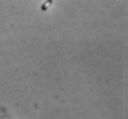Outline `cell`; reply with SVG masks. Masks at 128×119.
Wrapping results in <instances>:
<instances>
[{
	"label": "cell",
	"instance_id": "obj_1",
	"mask_svg": "<svg viewBox=\"0 0 128 119\" xmlns=\"http://www.w3.org/2000/svg\"><path fill=\"white\" fill-rule=\"evenodd\" d=\"M52 4V0H47V1H45V2L42 5V11H46Z\"/></svg>",
	"mask_w": 128,
	"mask_h": 119
}]
</instances>
